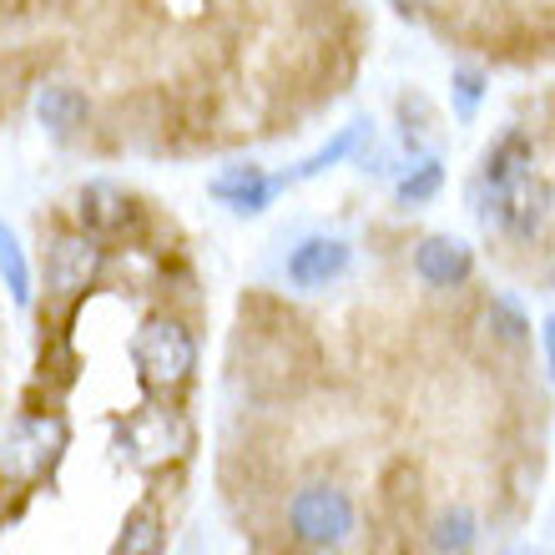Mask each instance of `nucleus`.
<instances>
[{
	"label": "nucleus",
	"instance_id": "1",
	"mask_svg": "<svg viewBox=\"0 0 555 555\" xmlns=\"http://www.w3.org/2000/svg\"><path fill=\"white\" fill-rule=\"evenodd\" d=\"M359 511H353L349 490H338L328 480H313L304 490H293L288 500V530L293 541L308 551H338L344 541H353Z\"/></svg>",
	"mask_w": 555,
	"mask_h": 555
},
{
	"label": "nucleus",
	"instance_id": "2",
	"mask_svg": "<svg viewBox=\"0 0 555 555\" xmlns=\"http://www.w3.org/2000/svg\"><path fill=\"white\" fill-rule=\"evenodd\" d=\"M475 203H480L485 222H495L505 237L530 243V237H541L545 222H551L555 192L541 172H526V177H515V182H505V188H480V182H475Z\"/></svg>",
	"mask_w": 555,
	"mask_h": 555
},
{
	"label": "nucleus",
	"instance_id": "3",
	"mask_svg": "<svg viewBox=\"0 0 555 555\" xmlns=\"http://www.w3.org/2000/svg\"><path fill=\"white\" fill-rule=\"evenodd\" d=\"M61 454H66V424H61V414H26V420H15V429L5 435L0 475L15 485H36L56 469Z\"/></svg>",
	"mask_w": 555,
	"mask_h": 555
},
{
	"label": "nucleus",
	"instance_id": "4",
	"mask_svg": "<svg viewBox=\"0 0 555 555\" xmlns=\"http://www.w3.org/2000/svg\"><path fill=\"white\" fill-rule=\"evenodd\" d=\"M132 359H137L142 384H152V389H177V384H188L192 369H197V338L177 319H152V323H142V334H137Z\"/></svg>",
	"mask_w": 555,
	"mask_h": 555
},
{
	"label": "nucleus",
	"instance_id": "5",
	"mask_svg": "<svg viewBox=\"0 0 555 555\" xmlns=\"http://www.w3.org/2000/svg\"><path fill=\"white\" fill-rule=\"evenodd\" d=\"M121 450L132 454V465L142 469H162L182 460L192 450V429L177 410H162V404H146L132 420L121 424Z\"/></svg>",
	"mask_w": 555,
	"mask_h": 555
},
{
	"label": "nucleus",
	"instance_id": "6",
	"mask_svg": "<svg viewBox=\"0 0 555 555\" xmlns=\"http://www.w3.org/2000/svg\"><path fill=\"white\" fill-rule=\"evenodd\" d=\"M102 263H106L102 237L61 233V237H51V248H46V288L56 293V298H81V293L96 283Z\"/></svg>",
	"mask_w": 555,
	"mask_h": 555
},
{
	"label": "nucleus",
	"instance_id": "7",
	"mask_svg": "<svg viewBox=\"0 0 555 555\" xmlns=\"http://www.w3.org/2000/svg\"><path fill=\"white\" fill-rule=\"evenodd\" d=\"M349 263H353V248L344 237H304L288 253V283L304 293L328 288V283H338V278L349 273Z\"/></svg>",
	"mask_w": 555,
	"mask_h": 555
},
{
	"label": "nucleus",
	"instance_id": "8",
	"mask_svg": "<svg viewBox=\"0 0 555 555\" xmlns=\"http://www.w3.org/2000/svg\"><path fill=\"white\" fill-rule=\"evenodd\" d=\"M278 192H283V177H268L263 167H253V162H243V167H228V172L212 177V197L233 207L237 218L263 212Z\"/></svg>",
	"mask_w": 555,
	"mask_h": 555
},
{
	"label": "nucleus",
	"instance_id": "9",
	"mask_svg": "<svg viewBox=\"0 0 555 555\" xmlns=\"http://www.w3.org/2000/svg\"><path fill=\"white\" fill-rule=\"evenodd\" d=\"M76 222H81V233L91 237H117L127 222H132V203H127V192L112 188V182H87V188L76 192Z\"/></svg>",
	"mask_w": 555,
	"mask_h": 555
},
{
	"label": "nucleus",
	"instance_id": "10",
	"mask_svg": "<svg viewBox=\"0 0 555 555\" xmlns=\"http://www.w3.org/2000/svg\"><path fill=\"white\" fill-rule=\"evenodd\" d=\"M36 121H41V127L56 137V142H72V137L91 121L87 91H81V87H66V81H51V87H41V96H36Z\"/></svg>",
	"mask_w": 555,
	"mask_h": 555
},
{
	"label": "nucleus",
	"instance_id": "11",
	"mask_svg": "<svg viewBox=\"0 0 555 555\" xmlns=\"http://www.w3.org/2000/svg\"><path fill=\"white\" fill-rule=\"evenodd\" d=\"M414 268H420L424 283L435 288H460L469 273H475V253L460 243V237H424L414 248Z\"/></svg>",
	"mask_w": 555,
	"mask_h": 555
},
{
	"label": "nucleus",
	"instance_id": "12",
	"mask_svg": "<svg viewBox=\"0 0 555 555\" xmlns=\"http://www.w3.org/2000/svg\"><path fill=\"white\" fill-rule=\"evenodd\" d=\"M535 172V142L526 132H505L480 162V188H505L515 177Z\"/></svg>",
	"mask_w": 555,
	"mask_h": 555
},
{
	"label": "nucleus",
	"instance_id": "13",
	"mask_svg": "<svg viewBox=\"0 0 555 555\" xmlns=\"http://www.w3.org/2000/svg\"><path fill=\"white\" fill-rule=\"evenodd\" d=\"M475 541H480V520H475V511H465V505H454V511L439 515V526H435V545H439L444 555H465Z\"/></svg>",
	"mask_w": 555,
	"mask_h": 555
},
{
	"label": "nucleus",
	"instance_id": "14",
	"mask_svg": "<svg viewBox=\"0 0 555 555\" xmlns=\"http://www.w3.org/2000/svg\"><path fill=\"white\" fill-rule=\"evenodd\" d=\"M364 137H369V121H353V127H344V132H338L328 146H319V152H313L308 162H298V167H293L288 177H319L323 167H334V162L349 157V152H353L359 142H364ZM288 177H283V182H288Z\"/></svg>",
	"mask_w": 555,
	"mask_h": 555
},
{
	"label": "nucleus",
	"instance_id": "15",
	"mask_svg": "<svg viewBox=\"0 0 555 555\" xmlns=\"http://www.w3.org/2000/svg\"><path fill=\"white\" fill-rule=\"evenodd\" d=\"M0 273H5V288L21 308H30V268H26V253L15 243V233L0 222Z\"/></svg>",
	"mask_w": 555,
	"mask_h": 555
},
{
	"label": "nucleus",
	"instance_id": "16",
	"mask_svg": "<svg viewBox=\"0 0 555 555\" xmlns=\"http://www.w3.org/2000/svg\"><path fill=\"white\" fill-rule=\"evenodd\" d=\"M157 551H162V515L137 511L132 520H127V530H121L117 555H157Z\"/></svg>",
	"mask_w": 555,
	"mask_h": 555
},
{
	"label": "nucleus",
	"instance_id": "17",
	"mask_svg": "<svg viewBox=\"0 0 555 555\" xmlns=\"http://www.w3.org/2000/svg\"><path fill=\"white\" fill-rule=\"evenodd\" d=\"M439 182H444V167H439L435 157H424L420 167H414V172L404 177V182H399V203H404V207L429 203V197L439 192Z\"/></svg>",
	"mask_w": 555,
	"mask_h": 555
},
{
	"label": "nucleus",
	"instance_id": "18",
	"mask_svg": "<svg viewBox=\"0 0 555 555\" xmlns=\"http://www.w3.org/2000/svg\"><path fill=\"white\" fill-rule=\"evenodd\" d=\"M490 328H495L500 338H511V344H520L530 323L520 319V308H515L511 298H495V304H490Z\"/></svg>",
	"mask_w": 555,
	"mask_h": 555
},
{
	"label": "nucleus",
	"instance_id": "19",
	"mask_svg": "<svg viewBox=\"0 0 555 555\" xmlns=\"http://www.w3.org/2000/svg\"><path fill=\"white\" fill-rule=\"evenodd\" d=\"M480 96H485V76L480 72H454V106H460V117H475V106H480Z\"/></svg>",
	"mask_w": 555,
	"mask_h": 555
},
{
	"label": "nucleus",
	"instance_id": "20",
	"mask_svg": "<svg viewBox=\"0 0 555 555\" xmlns=\"http://www.w3.org/2000/svg\"><path fill=\"white\" fill-rule=\"evenodd\" d=\"M545 353H551V369H555V313L545 319Z\"/></svg>",
	"mask_w": 555,
	"mask_h": 555
},
{
	"label": "nucleus",
	"instance_id": "21",
	"mask_svg": "<svg viewBox=\"0 0 555 555\" xmlns=\"http://www.w3.org/2000/svg\"><path fill=\"white\" fill-rule=\"evenodd\" d=\"M399 11H424V5H435V0H395Z\"/></svg>",
	"mask_w": 555,
	"mask_h": 555
},
{
	"label": "nucleus",
	"instance_id": "22",
	"mask_svg": "<svg viewBox=\"0 0 555 555\" xmlns=\"http://www.w3.org/2000/svg\"><path fill=\"white\" fill-rule=\"evenodd\" d=\"M511 555H551V551H535V545H530V551H511Z\"/></svg>",
	"mask_w": 555,
	"mask_h": 555
}]
</instances>
